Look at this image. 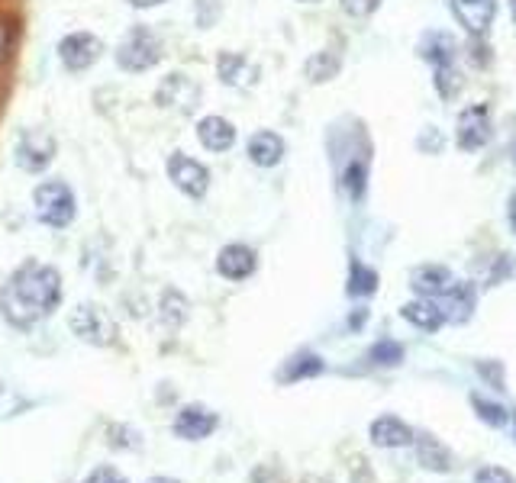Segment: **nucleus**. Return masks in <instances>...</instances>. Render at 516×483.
Returning a JSON list of instances; mask_svg holds the SVG:
<instances>
[{
  "label": "nucleus",
  "mask_w": 516,
  "mask_h": 483,
  "mask_svg": "<svg viewBox=\"0 0 516 483\" xmlns=\"http://www.w3.org/2000/svg\"><path fill=\"white\" fill-rule=\"evenodd\" d=\"M62 300V274L42 261H26L0 287V313L13 329H33Z\"/></svg>",
  "instance_id": "nucleus-1"
},
{
  "label": "nucleus",
  "mask_w": 516,
  "mask_h": 483,
  "mask_svg": "<svg viewBox=\"0 0 516 483\" xmlns=\"http://www.w3.org/2000/svg\"><path fill=\"white\" fill-rule=\"evenodd\" d=\"M33 207L39 223H46L52 229H65L75 223L78 203H75V190H71L65 181H42L33 190Z\"/></svg>",
  "instance_id": "nucleus-2"
},
{
  "label": "nucleus",
  "mask_w": 516,
  "mask_h": 483,
  "mask_svg": "<svg viewBox=\"0 0 516 483\" xmlns=\"http://www.w3.org/2000/svg\"><path fill=\"white\" fill-rule=\"evenodd\" d=\"M159 58H162V39L155 36L149 26H133L117 49V65L123 71H133V75L155 68Z\"/></svg>",
  "instance_id": "nucleus-3"
},
{
  "label": "nucleus",
  "mask_w": 516,
  "mask_h": 483,
  "mask_svg": "<svg viewBox=\"0 0 516 483\" xmlns=\"http://www.w3.org/2000/svg\"><path fill=\"white\" fill-rule=\"evenodd\" d=\"M68 326L81 342L97 345V348H104V345H110L113 339H117V322H113V316L97 303L75 306L71 316H68Z\"/></svg>",
  "instance_id": "nucleus-4"
},
{
  "label": "nucleus",
  "mask_w": 516,
  "mask_h": 483,
  "mask_svg": "<svg viewBox=\"0 0 516 483\" xmlns=\"http://www.w3.org/2000/svg\"><path fill=\"white\" fill-rule=\"evenodd\" d=\"M165 171H168V181L175 184L184 197H191V200H200L210 190V171H207V165H200L197 158L184 155V152L171 155L165 161Z\"/></svg>",
  "instance_id": "nucleus-5"
},
{
  "label": "nucleus",
  "mask_w": 516,
  "mask_h": 483,
  "mask_svg": "<svg viewBox=\"0 0 516 483\" xmlns=\"http://www.w3.org/2000/svg\"><path fill=\"white\" fill-rule=\"evenodd\" d=\"M200 84L194 78H188L184 71H175V75L162 78V84L155 87V104L165 110H175L181 116H191L200 104Z\"/></svg>",
  "instance_id": "nucleus-6"
},
{
  "label": "nucleus",
  "mask_w": 516,
  "mask_h": 483,
  "mask_svg": "<svg viewBox=\"0 0 516 483\" xmlns=\"http://www.w3.org/2000/svg\"><path fill=\"white\" fill-rule=\"evenodd\" d=\"M491 142V107L471 104L455 120V145L462 152H481Z\"/></svg>",
  "instance_id": "nucleus-7"
},
{
  "label": "nucleus",
  "mask_w": 516,
  "mask_h": 483,
  "mask_svg": "<svg viewBox=\"0 0 516 483\" xmlns=\"http://www.w3.org/2000/svg\"><path fill=\"white\" fill-rule=\"evenodd\" d=\"M13 158H17V165L30 174L46 171L49 161L55 158V139L46 133V129H23L17 149H13Z\"/></svg>",
  "instance_id": "nucleus-8"
},
{
  "label": "nucleus",
  "mask_w": 516,
  "mask_h": 483,
  "mask_svg": "<svg viewBox=\"0 0 516 483\" xmlns=\"http://www.w3.org/2000/svg\"><path fill=\"white\" fill-rule=\"evenodd\" d=\"M452 17L471 39H484L497 17V0H449Z\"/></svg>",
  "instance_id": "nucleus-9"
},
{
  "label": "nucleus",
  "mask_w": 516,
  "mask_h": 483,
  "mask_svg": "<svg viewBox=\"0 0 516 483\" xmlns=\"http://www.w3.org/2000/svg\"><path fill=\"white\" fill-rule=\"evenodd\" d=\"M100 55H104V42L94 33H68L59 42V58L68 71H88L100 62Z\"/></svg>",
  "instance_id": "nucleus-10"
},
{
  "label": "nucleus",
  "mask_w": 516,
  "mask_h": 483,
  "mask_svg": "<svg viewBox=\"0 0 516 483\" xmlns=\"http://www.w3.org/2000/svg\"><path fill=\"white\" fill-rule=\"evenodd\" d=\"M220 426V416L207 406H184L181 413L175 416V435L184 438V442H200V438H210Z\"/></svg>",
  "instance_id": "nucleus-11"
},
{
  "label": "nucleus",
  "mask_w": 516,
  "mask_h": 483,
  "mask_svg": "<svg viewBox=\"0 0 516 483\" xmlns=\"http://www.w3.org/2000/svg\"><path fill=\"white\" fill-rule=\"evenodd\" d=\"M255 268H258L255 248L242 245V242H233V245L220 248V255H217V274L226 277V281H246V277L255 274Z\"/></svg>",
  "instance_id": "nucleus-12"
},
{
  "label": "nucleus",
  "mask_w": 516,
  "mask_h": 483,
  "mask_svg": "<svg viewBox=\"0 0 516 483\" xmlns=\"http://www.w3.org/2000/svg\"><path fill=\"white\" fill-rule=\"evenodd\" d=\"M442 313H446V322H468L475 316L478 306V290L471 287V281H455L446 294L439 297Z\"/></svg>",
  "instance_id": "nucleus-13"
},
{
  "label": "nucleus",
  "mask_w": 516,
  "mask_h": 483,
  "mask_svg": "<svg viewBox=\"0 0 516 483\" xmlns=\"http://www.w3.org/2000/svg\"><path fill=\"white\" fill-rule=\"evenodd\" d=\"M368 438H371V445H378V448H407V445H413L417 432L397 416H378L371 422Z\"/></svg>",
  "instance_id": "nucleus-14"
},
{
  "label": "nucleus",
  "mask_w": 516,
  "mask_h": 483,
  "mask_svg": "<svg viewBox=\"0 0 516 483\" xmlns=\"http://www.w3.org/2000/svg\"><path fill=\"white\" fill-rule=\"evenodd\" d=\"M452 284H455V274L446 265H420L410 274V287L429 300H439Z\"/></svg>",
  "instance_id": "nucleus-15"
},
{
  "label": "nucleus",
  "mask_w": 516,
  "mask_h": 483,
  "mask_svg": "<svg viewBox=\"0 0 516 483\" xmlns=\"http://www.w3.org/2000/svg\"><path fill=\"white\" fill-rule=\"evenodd\" d=\"M197 139L207 152H229L236 145V126L213 113L197 120Z\"/></svg>",
  "instance_id": "nucleus-16"
},
{
  "label": "nucleus",
  "mask_w": 516,
  "mask_h": 483,
  "mask_svg": "<svg viewBox=\"0 0 516 483\" xmlns=\"http://www.w3.org/2000/svg\"><path fill=\"white\" fill-rule=\"evenodd\" d=\"M284 152H288V145H284V139L278 133H271V129H258V133L246 145L249 161H252V165H258V168H275V165H281Z\"/></svg>",
  "instance_id": "nucleus-17"
},
{
  "label": "nucleus",
  "mask_w": 516,
  "mask_h": 483,
  "mask_svg": "<svg viewBox=\"0 0 516 483\" xmlns=\"http://www.w3.org/2000/svg\"><path fill=\"white\" fill-rule=\"evenodd\" d=\"M400 316H404L410 326H417L423 332H439L442 326H446V313H442L439 300H429V297L404 303V306H400Z\"/></svg>",
  "instance_id": "nucleus-18"
},
{
  "label": "nucleus",
  "mask_w": 516,
  "mask_h": 483,
  "mask_svg": "<svg viewBox=\"0 0 516 483\" xmlns=\"http://www.w3.org/2000/svg\"><path fill=\"white\" fill-rule=\"evenodd\" d=\"M455 55H458V46H455V39L449 33H439V29H433V33H426L420 39V58L433 68L455 65Z\"/></svg>",
  "instance_id": "nucleus-19"
},
{
  "label": "nucleus",
  "mask_w": 516,
  "mask_h": 483,
  "mask_svg": "<svg viewBox=\"0 0 516 483\" xmlns=\"http://www.w3.org/2000/svg\"><path fill=\"white\" fill-rule=\"evenodd\" d=\"M413 445H417V458L426 471H436V474H449L452 471V455L446 445H439L436 438L429 435H417L413 438Z\"/></svg>",
  "instance_id": "nucleus-20"
},
{
  "label": "nucleus",
  "mask_w": 516,
  "mask_h": 483,
  "mask_svg": "<svg viewBox=\"0 0 516 483\" xmlns=\"http://www.w3.org/2000/svg\"><path fill=\"white\" fill-rule=\"evenodd\" d=\"M217 75L223 84H233V87H242V84H252L255 78V68L249 65V58L246 55H239V52H223L217 58Z\"/></svg>",
  "instance_id": "nucleus-21"
},
{
  "label": "nucleus",
  "mask_w": 516,
  "mask_h": 483,
  "mask_svg": "<svg viewBox=\"0 0 516 483\" xmlns=\"http://www.w3.org/2000/svg\"><path fill=\"white\" fill-rule=\"evenodd\" d=\"M339 68H342V55L333 52V49H320V52H313L307 58V65H304V75L313 81V84H326V81H333L339 75Z\"/></svg>",
  "instance_id": "nucleus-22"
},
{
  "label": "nucleus",
  "mask_w": 516,
  "mask_h": 483,
  "mask_svg": "<svg viewBox=\"0 0 516 483\" xmlns=\"http://www.w3.org/2000/svg\"><path fill=\"white\" fill-rule=\"evenodd\" d=\"M349 297H371L378 290V271L362 265V261H352L349 265Z\"/></svg>",
  "instance_id": "nucleus-23"
},
{
  "label": "nucleus",
  "mask_w": 516,
  "mask_h": 483,
  "mask_svg": "<svg viewBox=\"0 0 516 483\" xmlns=\"http://www.w3.org/2000/svg\"><path fill=\"white\" fill-rule=\"evenodd\" d=\"M471 409L478 413V419L484 422V426H491V429H504L507 422H510V413L500 403L494 400H487L481 397V393H471Z\"/></svg>",
  "instance_id": "nucleus-24"
},
{
  "label": "nucleus",
  "mask_w": 516,
  "mask_h": 483,
  "mask_svg": "<svg viewBox=\"0 0 516 483\" xmlns=\"http://www.w3.org/2000/svg\"><path fill=\"white\" fill-rule=\"evenodd\" d=\"M317 374H323V358H317V355H297L288 368H284V374H281V380H304V377H317Z\"/></svg>",
  "instance_id": "nucleus-25"
},
{
  "label": "nucleus",
  "mask_w": 516,
  "mask_h": 483,
  "mask_svg": "<svg viewBox=\"0 0 516 483\" xmlns=\"http://www.w3.org/2000/svg\"><path fill=\"white\" fill-rule=\"evenodd\" d=\"M368 358L371 364H378V368H397V364L404 361V345L394 339H384L368 351Z\"/></svg>",
  "instance_id": "nucleus-26"
},
{
  "label": "nucleus",
  "mask_w": 516,
  "mask_h": 483,
  "mask_svg": "<svg viewBox=\"0 0 516 483\" xmlns=\"http://www.w3.org/2000/svg\"><path fill=\"white\" fill-rule=\"evenodd\" d=\"M13 46H17V23L10 17H0V65H7L13 58Z\"/></svg>",
  "instance_id": "nucleus-27"
},
{
  "label": "nucleus",
  "mask_w": 516,
  "mask_h": 483,
  "mask_svg": "<svg viewBox=\"0 0 516 483\" xmlns=\"http://www.w3.org/2000/svg\"><path fill=\"white\" fill-rule=\"evenodd\" d=\"M436 71V91L442 94V97H455V91L458 87H462V78H458V68L455 65H449V68H433Z\"/></svg>",
  "instance_id": "nucleus-28"
},
{
  "label": "nucleus",
  "mask_w": 516,
  "mask_h": 483,
  "mask_svg": "<svg viewBox=\"0 0 516 483\" xmlns=\"http://www.w3.org/2000/svg\"><path fill=\"white\" fill-rule=\"evenodd\" d=\"M339 7H342V13H346V17H352V20H368L371 13H378L381 0H339Z\"/></svg>",
  "instance_id": "nucleus-29"
},
{
  "label": "nucleus",
  "mask_w": 516,
  "mask_h": 483,
  "mask_svg": "<svg viewBox=\"0 0 516 483\" xmlns=\"http://www.w3.org/2000/svg\"><path fill=\"white\" fill-rule=\"evenodd\" d=\"M475 483H516V480H513V474L507 471V467L487 464V467H481V471L475 474Z\"/></svg>",
  "instance_id": "nucleus-30"
},
{
  "label": "nucleus",
  "mask_w": 516,
  "mask_h": 483,
  "mask_svg": "<svg viewBox=\"0 0 516 483\" xmlns=\"http://www.w3.org/2000/svg\"><path fill=\"white\" fill-rule=\"evenodd\" d=\"M84 483H129V480L117 471V467H97V471L84 477Z\"/></svg>",
  "instance_id": "nucleus-31"
},
{
  "label": "nucleus",
  "mask_w": 516,
  "mask_h": 483,
  "mask_svg": "<svg viewBox=\"0 0 516 483\" xmlns=\"http://www.w3.org/2000/svg\"><path fill=\"white\" fill-rule=\"evenodd\" d=\"M129 4L139 7V10H149V7H159V4H165V0H129Z\"/></svg>",
  "instance_id": "nucleus-32"
},
{
  "label": "nucleus",
  "mask_w": 516,
  "mask_h": 483,
  "mask_svg": "<svg viewBox=\"0 0 516 483\" xmlns=\"http://www.w3.org/2000/svg\"><path fill=\"white\" fill-rule=\"evenodd\" d=\"M510 226H513V232H516V194L510 197Z\"/></svg>",
  "instance_id": "nucleus-33"
},
{
  "label": "nucleus",
  "mask_w": 516,
  "mask_h": 483,
  "mask_svg": "<svg viewBox=\"0 0 516 483\" xmlns=\"http://www.w3.org/2000/svg\"><path fill=\"white\" fill-rule=\"evenodd\" d=\"M146 483H184V480H175V477H152Z\"/></svg>",
  "instance_id": "nucleus-34"
},
{
  "label": "nucleus",
  "mask_w": 516,
  "mask_h": 483,
  "mask_svg": "<svg viewBox=\"0 0 516 483\" xmlns=\"http://www.w3.org/2000/svg\"><path fill=\"white\" fill-rule=\"evenodd\" d=\"M510 161H513V168H516V142L510 145Z\"/></svg>",
  "instance_id": "nucleus-35"
},
{
  "label": "nucleus",
  "mask_w": 516,
  "mask_h": 483,
  "mask_svg": "<svg viewBox=\"0 0 516 483\" xmlns=\"http://www.w3.org/2000/svg\"><path fill=\"white\" fill-rule=\"evenodd\" d=\"M510 17H513V23H516V0H510Z\"/></svg>",
  "instance_id": "nucleus-36"
},
{
  "label": "nucleus",
  "mask_w": 516,
  "mask_h": 483,
  "mask_svg": "<svg viewBox=\"0 0 516 483\" xmlns=\"http://www.w3.org/2000/svg\"><path fill=\"white\" fill-rule=\"evenodd\" d=\"M300 4H320V0H300Z\"/></svg>",
  "instance_id": "nucleus-37"
}]
</instances>
